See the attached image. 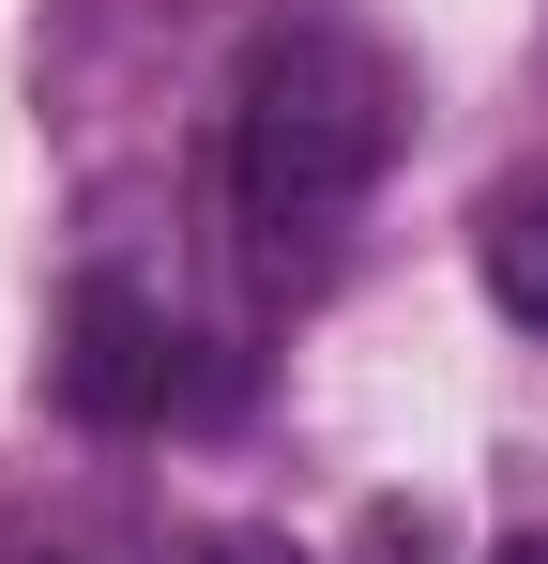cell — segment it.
<instances>
[{
  "mask_svg": "<svg viewBox=\"0 0 548 564\" xmlns=\"http://www.w3.org/2000/svg\"><path fill=\"white\" fill-rule=\"evenodd\" d=\"M487 564H548V534H503V550H487Z\"/></svg>",
  "mask_w": 548,
  "mask_h": 564,
  "instance_id": "8992f818",
  "label": "cell"
},
{
  "mask_svg": "<svg viewBox=\"0 0 548 564\" xmlns=\"http://www.w3.org/2000/svg\"><path fill=\"white\" fill-rule=\"evenodd\" d=\"M396 169V62L365 31H274L244 62V107H229V214L260 245V275H336L351 214Z\"/></svg>",
  "mask_w": 548,
  "mask_h": 564,
  "instance_id": "6da1fadb",
  "label": "cell"
},
{
  "mask_svg": "<svg viewBox=\"0 0 548 564\" xmlns=\"http://www.w3.org/2000/svg\"><path fill=\"white\" fill-rule=\"evenodd\" d=\"M351 564H457V534H442V503H412V488H381L351 519Z\"/></svg>",
  "mask_w": 548,
  "mask_h": 564,
  "instance_id": "277c9868",
  "label": "cell"
},
{
  "mask_svg": "<svg viewBox=\"0 0 548 564\" xmlns=\"http://www.w3.org/2000/svg\"><path fill=\"white\" fill-rule=\"evenodd\" d=\"M0 564H62V550H0Z\"/></svg>",
  "mask_w": 548,
  "mask_h": 564,
  "instance_id": "52a82bcc",
  "label": "cell"
},
{
  "mask_svg": "<svg viewBox=\"0 0 548 564\" xmlns=\"http://www.w3.org/2000/svg\"><path fill=\"white\" fill-rule=\"evenodd\" d=\"M62 397H77L91 427H153V412H168V321L122 275H91L77 305H62Z\"/></svg>",
  "mask_w": 548,
  "mask_h": 564,
  "instance_id": "7a4b0ae2",
  "label": "cell"
},
{
  "mask_svg": "<svg viewBox=\"0 0 548 564\" xmlns=\"http://www.w3.org/2000/svg\"><path fill=\"white\" fill-rule=\"evenodd\" d=\"M487 290H503V321L548 336V184L534 198H487Z\"/></svg>",
  "mask_w": 548,
  "mask_h": 564,
  "instance_id": "3957f363",
  "label": "cell"
},
{
  "mask_svg": "<svg viewBox=\"0 0 548 564\" xmlns=\"http://www.w3.org/2000/svg\"><path fill=\"white\" fill-rule=\"evenodd\" d=\"M198 564H305V550H289V534H213Z\"/></svg>",
  "mask_w": 548,
  "mask_h": 564,
  "instance_id": "5b68a950",
  "label": "cell"
}]
</instances>
